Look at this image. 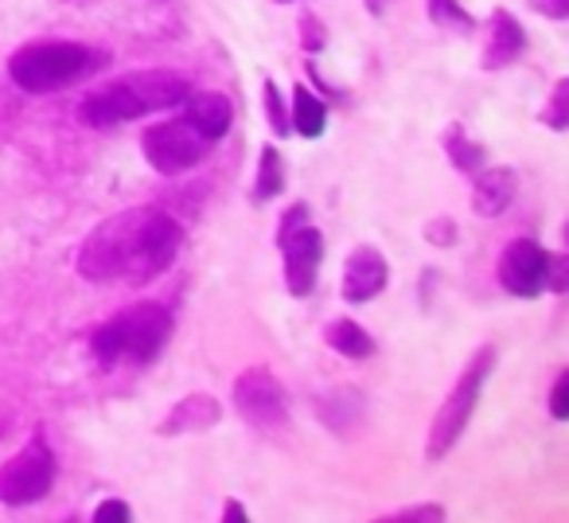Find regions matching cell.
I'll list each match as a JSON object with an SVG mask.
<instances>
[{"mask_svg":"<svg viewBox=\"0 0 569 523\" xmlns=\"http://www.w3.org/2000/svg\"><path fill=\"white\" fill-rule=\"evenodd\" d=\"M183 246V227L160 207H133L98 223L79 250V274L94 286H149Z\"/></svg>","mask_w":569,"mask_h":523,"instance_id":"cell-1","label":"cell"},{"mask_svg":"<svg viewBox=\"0 0 569 523\" xmlns=\"http://www.w3.org/2000/svg\"><path fill=\"white\" fill-rule=\"evenodd\" d=\"M110 63V56L98 48L74 40H36L24 43L17 56L9 59V79L17 82L24 95H56L74 82L90 79L94 71Z\"/></svg>","mask_w":569,"mask_h":523,"instance_id":"cell-2","label":"cell"},{"mask_svg":"<svg viewBox=\"0 0 569 523\" xmlns=\"http://www.w3.org/2000/svg\"><path fill=\"white\" fill-rule=\"evenodd\" d=\"M168 336H172V313L157 302H137L94 328L90 352L102 367L149 364V359L160 356Z\"/></svg>","mask_w":569,"mask_h":523,"instance_id":"cell-3","label":"cell"},{"mask_svg":"<svg viewBox=\"0 0 569 523\" xmlns=\"http://www.w3.org/2000/svg\"><path fill=\"white\" fill-rule=\"evenodd\" d=\"M491 367H496V348L488 344V348L476 352V356L468 359L465 372H460L457 387L449 391V398H445L441 411H437V418H433V430H429L426 450L433 461H441L445 453L460 442L465 426L472 422V411H476V403H480V391H483V383H488Z\"/></svg>","mask_w":569,"mask_h":523,"instance_id":"cell-4","label":"cell"},{"mask_svg":"<svg viewBox=\"0 0 569 523\" xmlns=\"http://www.w3.org/2000/svg\"><path fill=\"white\" fill-rule=\"evenodd\" d=\"M141 149H144V160H149L157 172L176 176V172H188V168H196L199 160L211 157L214 141L180 118V121H160V126L144 129Z\"/></svg>","mask_w":569,"mask_h":523,"instance_id":"cell-5","label":"cell"},{"mask_svg":"<svg viewBox=\"0 0 569 523\" xmlns=\"http://www.w3.org/2000/svg\"><path fill=\"white\" fill-rule=\"evenodd\" d=\"M56 484V453L48 450L43 437L28 442L12 461L0 465V504L24 507L43 500Z\"/></svg>","mask_w":569,"mask_h":523,"instance_id":"cell-6","label":"cell"},{"mask_svg":"<svg viewBox=\"0 0 569 523\" xmlns=\"http://www.w3.org/2000/svg\"><path fill=\"white\" fill-rule=\"evenodd\" d=\"M234 411L242 414L250 426L277 430L289 418V403H284V387L269 367H246L234 379Z\"/></svg>","mask_w":569,"mask_h":523,"instance_id":"cell-7","label":"cell"},{"mask_svg":"<svg viewBox=\"0 0 569 523\" xmlns=\"http://www.w3.org/2000/svg\"><path fill=\"white\" fill-rule=\"evenodd\" d=\"M550 278V254L535 238H515L499 254V286L511 297H538Z\"/></svg>","mask_w":569,"mask_h":523,"instance_id":"cell-8","label":"cell"},{"mask_svg":"<svg viewBox=\"0 0 569 523\" xmlns=\"http://www.w3.org/2000/svg\"><path fill=\"white\" fill-rule=\"evenodd\" d=\"M277 246L284 250V286H289V294L309 297L312 286H317L320 258H325V235L317 227H309V223H301Z\"/></svg>","mask_w":569,"mask_h":523,"instance_id":"cell-9","label":"cell"},{"mask_svg":"<svg viewBox=\"0 0 569 523\" xmlns=\"http://www.w3.org/2000/svg\"><path fill=\"white\" fill-rule=\"evenodd\" d=\"M82 121L94 129H113L121 126V121H133L144 114V106L137 102L133 87L126 82V75H121L118 82H106V87L90 90L87 98H82Z\"/></svg>","mask_w":569,"mask_h":523,"instance_id":"cell-10","label":"cell"},{"mask_svg":"<svg viewBox=\"0 0 569 523\" xmlns=\"http://www.w3.org/2000/svg\"><path fill=\"white\" fill-rule=\"evenodd\" d=\"M390 282V266L375 246H359L348 254V266H343V302L351 305H367L387 289Z\"/></svg>","mask_w":569,"mask_h":523,"instance_id":"cell-11","label":"cell"},{"mask_svg":"<svg viewBox=\"0 0 569 523\" xmlns=\"http://www.w3.org/2000/svg\"><path fill=\"white\" fill-rule=\"evenodd\" d=\"M126 82L133 87V95H137V102L144 106V114L176 110V106L191 95V82L176 71H133V75H126Z\"/></svg>","mask_w":569,"mask_h":523,"instance_id":"cell-12","label":"cell"},{"mask_svg":"<svg viewBox=\"0 0 569 523\" xmlns=\"http://www.w3.org/2000/svg\"><path fill=\"white\" fill-rule=\"evenodd\" d=\"M222 418V406L214 395H207V391H196V395H188L183 403H176L172 411L164 414V422H160L157 434L160 437H176V434H199V430H211L219 426Z\"/></svg>","mask_w":569,"mask_h":523,"instance_id":"cell-13","label":"cell"},{"mask_svg":"<svg viewBox=\"0 0 569 523\" xmlns=\"http://www.w3.org/2000/svg\"><path fill=\"white\" fill-rule=\"evenodd\" d=\"M515 204V172L511 168H480L472 172V211L496 219Z\"/></svg>","mask_w":569,"mask_h":523,"instance_id":"cell-14","label":"cell"},{"mask_svg":"<svg viewBox=\"0 0 569 523\" xmlns=\"http://www.w3.org/2000/svg\"><path fill=\"white\" fill-rule=\"evenodd\" d=\"M527 51V32L511 12L496 9L491 12V36H488V51H483V67L499 71V67H511L515 59H522Z\"/></svg>","mask_w":569,"mask_h":523,"instance_id":"cell-15","label":"cell"},{"mask_svg":"<svg viewBox=\"0 0 569 523\" xmlns=\"http://www.w3.org/2000/svg\"><path fill=\"white\" fill-rule=\"evenodd\" d=\"M183 121L188 126H196L203 137H211V141H219L222 134L230 129V118H234V106H230L227 95H188L183 98Z\"/></svg>","mask_w":569,"mask_h":523,"instance_id":"cell-16","label":"cell"},{"mask_svg":"<svg viewBox=\"0 0 569 523\" xmlns=\"http://www.w3.org/2000/svg\"><path fill=\"white\" fill-rule=\"evenodd\" d=\"M325 341H328V348H336L340 356H348V359L375 356L371 333H367L363 325H356V320H332V325L325 328Z\"/></svg>","mask_w":569,"mask_h":523,"instance_id":"cell-17","label":"cell"},{"mask_svg":"<svg viewBox=\"0 0 569 523\" xmlns=\"http://www.w3.org/2000/svg\"><path fill=\"white\" fill-rule=\"evenodd\" d=\"M289 121H293V129L301 137H320L328 126V106L320 102V98H312L305 87L293 90V114H289Z\"/></svg>","mask_w":569,"mask_h":523,"instance_id":"cell-18","label":"cell"},{"mask_svg":"<svg viewBox=\"0 0 569 523\" xmlns=\"http://www.w3.org/2000/svg\"><path fill=\"white\" fill-rule=\"evenodd\" d=\"M281 188H284V160H281V152L273 149V145H266L261 149V160H258V180H253V199H273V196H281Z\"/></svg>","mask_w":569,"mask_h":523,"instance_id":"cell-19","label":"cell"},{"mask_svg":"<svg viewBox=\"0 0 569 523\" xmlns=\"http://www.w3.org/2000/svg\"><path fill=\"white\" fill-rule=\"evenodd\" d=\"M445 152H449L452 165H457L465 176H472V172H480V168H483V149H480V145L468 141L465 129H460V126L445 129Z\"/></svg>","mask_w":569,"mask_h":523,"instance_id":"cell-20","label":"cell"},{"mask_svg":"<svg viewBox=\"0 0 569 523\" xmlns=\"http://www.w3.org/2000/svg\"><path fill=\"white\" fill-rule=\"evenodd\" d=\"M429 17H433L437 28H452V32H472L476 20L465 12L460 0H429Z\"/></svg>","mask_w":569,"mask_h":523,"instance_id":"cell-21","label":"cell"},{"mask_svg":"<svg viewBox=\"0 0 569 523\" xmlns=\"http://www.w3.org/2000/svg\"><path fill=\"white\" fill-rule=\"evenodd\" d=\"M261 98H266V118H269V126H273V134H281V137L293 134V121H289V110H284L281 90H277L273 79L261 82Z\"/></svg>","mask_w":569,"mask_h":523,"instance_id":"cell-22","label":"cell"},{"mask_svg":"<svg viewBox=\"0 0 569 523\" xmlns=\"http://www.w3.org/2000/svg\"><path fill=\"white\" fill-rule=\"evenodd\" d=\"M542 121L550 129H566L569 126V82L561 79L558 87H553V98H550V106L542 110Z\"/></svg>","mask_w":569,"mask_h":523,"instance_id":"cell-23","label":"cell"},{"mask_svg":"<svg viewBox=\"0 0 569 523\" xmlns=\"http://www.w3.org/2000/svg\"><path fill=\"white\" fill-rule=\"evenodd\" d=\"M382 523H437L445 520V507L441 504H418V507H402V512H390L379 515Z\"/></svg>","mask_w":569,"mask_h":523,"instance_id":"cell-24","label":"cell"},{"mask_svg":"<svg viewBox=\"0 0 569 523\" xmlns=\"http://www.w3.org/2000/svg\"><path fill=\"white\" fill-rule=\"evenodd\" d=\"M129 515H133V512H129L126 500H106V504L94 507V515H90V520H94V523H126Z\"/></svg>","mask_w":569,"mask_h":523,"instance_id":"cell-25","label":"cell"},{"mask_svg":"<svg viewBox=\"0 0 569 523\" xmlns=\"http://www.w3.org/2000/svg\"><path fill=\"white\" fill-rule=\"evenodd\" d=\"M426 238H429L433 246H452V243H457V223L445 219V215H441V219H429Z\"/></svg>","mask_w":569,"mask_h":523,"instance_id":"cell-26","label":"cell"},{"mask_svg":"<svg viewBox=\"0 0 569 523\" xmlns=\"http://www.w3.org/2000/svg\"><path fill=\"white\" fill-rule=\"evenodd\" d=\"M566 398H569V375L561 372V375H558V383H553V391H550V414H553V418H558V422L569 414Z\"/></svg>","mask_w":569,"mask_h":523,"instance_id":"cell-27","label":"cell"},{"mask_svg":"<svg viewBox=\"0 0 569 523\" xmlns=\"http://www.w3.org/2000/svg\"><path fill=\"white\" fill-rule=\"evenodd\" d=\"M301 223H309V204H293L289 211H284V219H281V230H277V243H281L289 230H297Z\"/></svg>","mask_w":569,"mask_h":523,"instance_id":"cell-28","label":"cell"},{"mask_svg":"<svg viewBox=\"0 0 569 523\" xmlns=\"http://www.w3.org/2000/svg\"><path fill=\"white\" fill-rule=\"evenodd\" d=\"M301 36H305V48H309V51H320V48H325V40H328L325 28L317 24V17H305L301 20Z\"/></svg>","mask_w":569,"mask_h":523,"instance_id":"cell-29","label":"cell"},{"mask_svg":"<svg viewBox=\"0 0 569 523\" xmlns=\"http://www.w3.org/2000/svg\"><path fill=\"white\" fill-rule=\"evenodd\" d=\"M530 9H538L542 17H550V20H566L569 0H530Z\"/></svg>","mask_w":569,"mask_h":523,"instance_id":"cell-30","label":"cell"},{"mask_svg":"<svg viewBox=\"0 0 569 523\" xmlns=\"http://www.w3.org/2000/svg\"><path fill=\"white\" fill-rule=\"evenodd\" d=\"M222 520H227V523H246L250 515H246V507L238 504V500H227V504H222Z\"/></svg>","mask_w":569,"mask_h":523,"instance_id":"cell-31","label":"cell"},{"mask_svg":"<svg viewBox=\"0 0 569 523\" xmlns=\"http://www.w3.org/2000/svg\"><path fill=\"white\" fill-rule=\"evenodd\" d=\"M387 4H390V0H367V9H371L375 17H382V12H387Z\"/></svg>","mask_w":569,"mask_h":523,"instance_id":"cell-32","label":"cell"},{"mask_svg":"<svg viewBox=\"0 0 569 523\" xmlns=\"http://www.w3.org/2000/svg\"><path fill=\"white\" fill-rule=\"evenodd\" d=\"M9 434V418H4V414H0V437Z\"/></svg>","mask_w":569,"mask_h":523,"instance_id":"cell-33","label":"cell"},{"mask_svg":"<svg viewBox=\"0 0 569 523\" xmlns=\"http://www.w3.org/2000/svg\"><path fill=\"white\" fill-rule=\"evenodd\" d=\"M71 4H98V0H71Z\"/></svg>","mask_w":569,"mask_h":523,"instance_id":"cell-34","label":"cell"}]
</instances>
